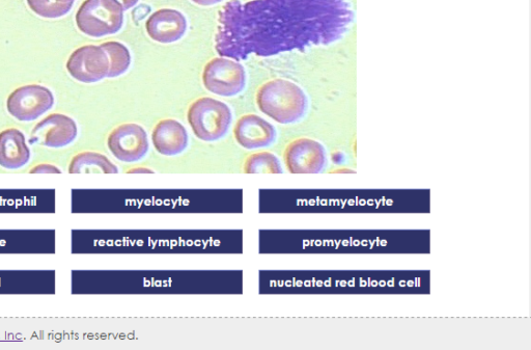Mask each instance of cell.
Wrapping results in <instances>:
<instances>
[{"label": "cell", "mask_w": 531, "mask_h": 350, "mask_svg": "<svg viewBox=\"0 0 531 350\" xmlns=\"http://www.w3.org/2000/svg\"><path fill=\"white\" fill-rule=\"evenodd\" d=\"M354 18L348 0H230L219 12L215 49L238 62L327 46L348 34Z\"/></svg>", "instance_id": "cell-1"}, {"label": "cell", "mask_w": 531, "mask_h": 350, "mask_svg": "<svg viewBox=\"0 0 531 350\" xmlns=\"http://www.w3.org/2000/svg\"><path fill=\"white\" fill-rule=\"evenodd\" d=\"M32 174H61L62 171L51 165H40L31 171Z\"/></svg>", "instance_id": "cell-19"}, {"label": "cell", "mask_w": 531, "mask_h": 350, "mask_svg": "<svg viewBox=\"0 0 531 350\" xmlns=\"http://www.w3.org/2000/svg\"><path fill=\"white\" fill-rule=\"evenodd\" d=\"M100 46L106 52L109 60V78L119 77L129 70L132 58L129 49L124 44L110 41Z\"/></svg>", "instance_id": "cell-16"}, {"label": "cell", "mask_w": 531, "mask_h": 350, "mask_svg": "<svg viewBox=\"0 0 531 350\" xmlns=\"http://www.w3.org/2000/svg\"><path fill=\"white\" fill-rule=\"evenodd\" d=\"M187 29L186 17L174 9L156 11L146 22L149 37L160 44L178 42L185 36Z\"/></svg>", "instance_id": "cell-12"}, {"label": "cell", "mask_w": 531, "mask_h": 350, "mask_svg": "<svg viewBox=\"0 0 531 350\" xmlns=\"http://www.w3.org/2000/svg\"><path fill=\"white\" fill-rule=\"evenodd\" d=\"M245 174H283L281 161L270 152L250 155L244 164Z\"/></svg>", "instance_id": "cell-17"}, {"label": "cell", "mask_w": 531, "mask_h": 350, "mask_svg": "<svg viewBox=\"0 0 531 350\" xmlns=\"http://www.w3.org/2000/svg\"><path fill=\"white\" fill-rule=\"evenodd\" d=\"M54 104L52 92L39 85L18 88L8 98L9 114L20 122H32L50 111Z\"/></svg>", "instance_id": "cell-6"}, {"label": "cell", "mask_w": 531, "mask_h": 350, "mask_svg": "<svg viewBox=\"0 0 531 350\" xmlns=\"http://www.w3.org/2000/svg\"><path fill=\"white\" fill-rule=\"evenodd\" d=\"M107 146L111 154L123 163H136L150 150L147 131L134 123L120 125L111 131Z\"/></svg>", "instance_id": "cell-7"}, {"label": "cell", "mask_w": 531, "mask_h": 350, "mask_svg": "<svg viewBox=\"0 0 531 350\" xmlns=\"http://www.w3.org/2000/svg\"><path fill=\"white\" fill-rule=\"evenodd\" d=\"M109 60L101 46L87 45L76 49L67 63L69 74L82 84H95L108 77Z\"/></svg>", "instance_id": "cell-9"}, {"label": "cell", "mask_w": 531, "mask_h": 350, "mask_svg": "<svg viewBox=\"0 0 531 350\" xmlns=\"http://www.w3.org/2000/svg\"><path fill=\"white\" fill-rule=\"evenodd\" d=\"M187 119L195 137L211 143L227 136L233 122V114L225 102L203 97L189 106Z\"/></svg>", "instance_id": "cell-3"}, {"label": "cell", "mask_w": 531, "mask_h": 350, "mask_svg": "<svg viewBox=\"0 0 531 350\" xmlns=\"http://www.w3.org/2000/svg\"><path fill=\"white\" fill-rule=\"evenodd\" d=\"M195 5L202 7H211L223 2V0H191Z\"/></svg>", "instance_id": "cell-20"}, {"label": "cell", "mask_w": 531, "mask_h": 350, "mask_svg": "<svg viewBox=\"0 0 531 350\" xmlns=\"http://www.w3.org/2000/svg\"><path fill=\"white\" fill-rule=\"evenodd\" d=\"M127 173H130V174H153L154 171H152L150 169H147V168H135V169H132V170L128 171Z\"/></svg>", "instance_id": "cell-22"}, {"label": "cell", "mask_w": 531, "mask_h": 350, "mask_svg": "<svg viewBox=\"0 0 531 350\" xmlns=\"http://www.w3.org/2000/svg\"><path fill=\"white\" fill-rule=\"evenodd\" d=\"M259 110L278 124L290 125L301 121L309 112V98L295 83L273 79L257 93Z\"/></svg>", "instance_id": "cell-2"}, {"label": "cell", "mask_w": 531, "mask_h": 350, "mask_svg": "<svg viewBox=\"0 0 531 350\" xmlns=\"http://www.w3.org/2000/svg\"><path fill=\"white\" fill-rule=\"evenodd\" d=\"M70 174H118V167L108 157L97 152H82L71 161Z\"/></svg>", "instance_id": "cell-15"}, {"label": "cell", "mask_w": 531, "mask_h": 350, "mask_svg": "<svg viewBox=\"0 0 531 350\" xmlns=\"http://www.w3.org/2000/svg\"><path fill=\"white\" fill-rule=\"evenodd\" d=\"M236 142L246 150L267 148L277 139L276 128L258 115L241 117L234 128Z\"/></svg>", "instance_id": "cell-11"}, {"label": "cell", "mask_w": 531, "mask_h": 350, "mask_svg": "<svg viewBox=\"0 0 531 350\" xmlns=\"http://www.w3.org/2000/svg\"><path fill=\"white\" fill-rule=\"evenodd\" d=\"M124 8L119 0H86L76 14L81 33L102 38L119 33L124 25Z\"/></svg>", "instance_id": "cell-4"}, {"label": "cell", "mask_w": 531, "mask_h": 350, "mask_svg": "<svg viewBox=\"0 0 531 350\" xmlns=\"http://www.w3.org/2000/svg\"><path fill=\"white\" fill-rule=\"evenodd\" d=\"M30 159L31 150L20 130L9 128L0 132V167L18 170L27 165Z\"/></svg>", "instance_id": "cell-14"}, {"label": "cell", "mask_w": 531, "mask_h": 350, "mask_svg": "<svg viewBox=\"0 0 531 350\" xmlns=\"http://www.w3.org/2000/svg\"><path fill=\"white\" fill-rule=\"evenodd\" d=\"M125 11H128L135 7L139 0H119Z\"/></svg>", "instance_id": "cell-21"}, {"label": "cell", "mask_w": 531, "mask_h": 350, "mask_svg": "<svg viewBox=\"0 0 531 350\" xmlns=\"http://www.w3.org/2000/svg\"><path fill=\"white\" fill-rule=\"evenodd\" d=\"M152 142L159 154L177 156L188 147V132L179 121L165 119L155 126L152 133Z\"/></svg>", "instance_id": "cell-13"}, {"label": "cell", "mask_w": 531, "mask_h": 350, "mask_svg": "<svg viewBox=\"0 0 531 350\" xmlns=\"http://www.w3.org/2000/svg\"><path fill=\"white\" fill-rule=\"evenodd\" d=\"M77 134L78 128L72 118L52 114L36 125L30 142L47 148H64L76 140Z\"/></svg>", "instance_id": "cell-10"}, {"label": "cell", "mask_w": 531, "mask_h": 350, "mask_svg": "<svg viewBox=\"0 0 531 350\" xmlns=\"http://www.w3.org/2000/svg\"><path fill=\"white\" fill-rule=\"evenodd\" d=\"M203 84L210 93L221 97H234L246 87V72L239 62L228 58H215L205 67Z\"/></svg>", "instance_id": "cell-5"}, {"label": "cell", "mask_w": 531, "mask_h": 350, "mask_svg": "<svg viewBox=\"0 0 531 350\" xmlns=\"http://www.w3.org/2000/svg\"><path fill=\"white\" fill-rule=\"evenodd\" d=\"M284 159L291 174H321L328 167L325 147L312 139L293 141L287 147Z\"/></svg>", "instance_id": "cell-8"}, {"label": "cell", "mask_w": 531, "mask_h": 350, "mask_svg": "<svg viewBox=\"0 0 531 350\" xmlns=\"http://www.w3.org/2000/svg\"><path fill=\"white\" fill-rule=\"evenodd\" d=\"M75 0H27L31 10L40 17L58 19L67 15Z\"/></svg>", "instance_id": "cell-18"}]
</instances>
